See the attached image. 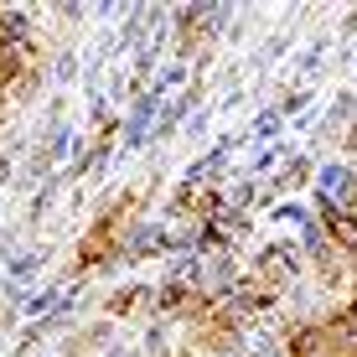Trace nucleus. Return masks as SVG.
Returning <instances> with one entry per match:
<instances>
[{
	"label": "nucleus",
	"mask_w": 357,
	"mask_h": 357,
	"mask_svg": "<svg viewBox=\"0 0 357 357\" xmlns=\"http://www.w3.org/2000/svg\"><path fill=\"white\" fill-rule=\"evenodd\" d=\"M321 207H326V233L342 243L347 254H357V213H347V207H337V202H326L321 197Z\"/></svg>",
	"instance_id": "obj_1"
},
{
	"label": "nucleus",
	"mask_w": 357,
	"mask_h": 357,
	"mask_svg": "<svg viewBox=\"0 0 357 357\" xmlns=\"http://www.w3.org/2000/svg\"><path fill=\"white\" fill-rule=\"evenodd\" d=\"M264 280L269 285H290V275H295V254L285 249V243H275V249H264Z\"/></svg>",
	"instance_id": "obj_2"
},
{
	"label": "nucleus",
	"mask_w": 357,
	"mask_h": 357,
	"mask_svg": "<svg viewBox=\"0 0 357 357\" xmlns=\"http://www.w3.org/2000/svg\"><path fill=\"white\" fill-rule=\"evenodd\" d=\"M321 187H326V202H331V197H347V192H352V171H347V166H326Z\"/></svg>",
	"instance_id": "obj_3"
},
{
	"label": "nucleus",
	"mask_w": 357,
	"mask_h": 357,
	"mask_svg": "<svg viewBox=\"0 0 357 357\" xmlns=\"http://www.w3.org/2000/svg\"><path fill=\"white\" fill-rule=\"evenodd\" d=\"M181 295H187V285H166V290H161V311H176Z\"/></svg>",
	"instance_id": "obj_4"
},
{
	"label": "nucleus",
	"mask_w": 357,
	"mask_h": 357,
	"mask_svg": "<svg viewBox=\"0 0 357 357\" xmlns=\"http://www.w3.org/2000/svg\"><path fill=\"white\" fill-rule=\"evenodd\" d=\"M342 321H347V331H352V337H357V295H352V301H347V311H342Z\"/></svg>",
	"instance_id": "obj_5"
},
{
	"label": "nucleus",
	"mask_w": 357,
	"mask_h": 357,
	"mask_svg": "<svg viewBox=\"0 0 357 357\" xmlns=\"http://www.w3.org/2000/svg\"><path fill=\"white\" fill-rule=\"evenodd\" d=\"M187 357H192V352H187Z\"/></svg>",
	"instance_id": "obj_6"
}]
</instances>
